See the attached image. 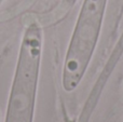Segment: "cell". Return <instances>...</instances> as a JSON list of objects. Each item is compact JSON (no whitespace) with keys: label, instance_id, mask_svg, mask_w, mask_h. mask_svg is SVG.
Returning <instances> with one entry per match:
<instances>
[{"label":"cell","instance_id":"cell-2","mask_svg":"<svg viewBox=\"0 0 123 122\" xmlns=\"http://www.w3.org/2000/svg\"><path fill=\"white\" fill-rule=\"evenodd\" d=\"M107 0H83L64 64L63 84L74 91L86 71L99 38Z\"/></svg>","mask_w":123,"mask_h":122},{"label":"cell","instance_id":"cell-1","mask_svg":"<svg viewBox=\"0 0 123 122\" xmlns=\"http://www.w3.org/2000/svg\"><path fill=\"white\" fill-rule=\"evenodd\" d=\"M41 51V28L32 23L27 27L22 40L6 122H32Z\"/></svg>","mask_w":123,"mask_h":122}]
</instances>
